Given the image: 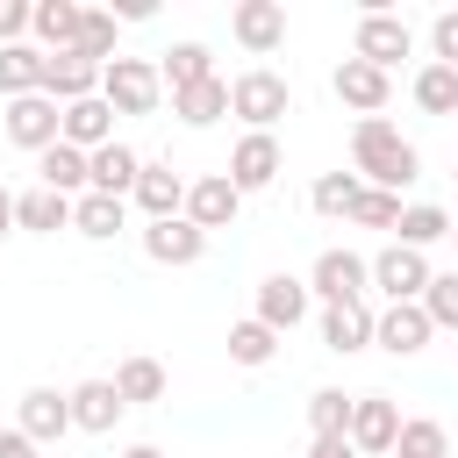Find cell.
<instances>
[{
  "label": "cell",
  "mask_w": 458,
  "mask_h": 458,
  "mask_svg": "<svg viewBox=\"0 0 458 458\" xmlns=\"http://www.w3.org/2000/svg\"><path fill=\"white\" fill-rule=\"evenodd\" d=\"M308 293L329 308V301H365L372 293V258H358V250H322L315 258V272H308Z\"/></svg>",
  "instance_id": "5"
},
{
  "label": "cell",
  "mask_w": 458,
  "mask_h": 458,
  "mask_svg": "<svg viewBox=\"0 0 458 458\" xmlns=\"http://www.w3.org/2000/svg\"><path fill=\"white\" fill-rule=\"evenodd\" d=\"M351 408H358V394L315 386V394H308V429H315V437H351Z\"/></svg>",
  "instance_id": "32"
},
{
  "label": "cell",
  "mask_w": 458,
  "mask_h": 458,
  "mask_svg": "<svg viewBox=\"0 0 458 458\" xmlns=\"http://www.w3.org/2000/svg\"><path fill=\"white\" fill-rule=\"evenodd\" d=\"M351 57H365V64H379V72H394L401 57H415V29H408L401 14H386V7H372V14H358V36H351Z\"/></svg>",
  "instance_id": "4"
},
{
  "label": "cell",
  "mask_w": 458,
  "mask_h": 458,
  "mask_svg": "<svg viewBox=\"0 0 458 458\" xmlns=\"http://www.w3.org/2000/svg\"><path fill=\"white\" fill-rule=\"evenodd\" d=\"M172 114H179L186 129H208V122H222V114H229V79L215 72V79H200V86L172 93Z\"/></svg>",
  "instance_id": "27"
},
{
  "label": "cell",
  "mask_w": 458,
  "mask_h": 458,
  "mask_svg": "<svg viewBox=\"0 0 458 458\" xmlns=\"http://www.w3.org/2000/svg\"><path fill=\"white\" fill-rule=\"evenodd\" d=\"M372 322H379L372 301H329V308H322V344H329L336 358H351V351L372 344Z\"/></svg>",
  "instance_id": "19"
},
{
  "label": "cell",
  "mask_w": 458,
  "mask_h": 458,
  "mask_svg": "<svg viewBox=\"0 0 458 458\" xmlns=\"http://www.w3.org/2000/svg\"><path fill=\"white\" fill-rule=\"evenodd\" d=\"M186 186L193 179H179L165 157H143V179H136V208H143V222H172V215H186Z\"/></svg>",
  "instance_id": "13"
},
{
  "label": "cell",
  "mask_w": 458,
  "mask_h": 458,
  "mask_svg": "<svg viewBox=\"0 0 458 458\" xmlns=\"http://www.w3.org/2000/svg\"><path fill=\"white\" fill-rule=\"evenodd\" d=\"M122 458H165V451H157V444H129Z\"/></svg>",
  "instance_id": "45"
},
{
  "label": "cell",
  "mask_w": 458,
  "mask_h": 458,
  "mask_svg": "<svg viewBox=\"0 0 458 458\" xmlns=\"http://www.w3.org/2000/svg\"><path fill=\"white\" fill-rule=\"evenodd\" d=\"M394 444H401V408L386 394H358V408H351V451L358 458H394Z\"/></svg>",
  "instance_id": "8"
},
{
  "label": "cell",
  "mask_w": 458,
  "mask_h": 458,
  "mask_svg": "<svg viewBox=\"0 0 458 458\" xmlns=\"http://www.w3.org/2000/svg\"><path fill=\"white\" fill-rule=\"evenodd\" d=\"M14 229H29V236H57V229H72V200L50 193V186H29V193H14Z\"/></svg>",
  "instance_id": "25"
},
{
  "label": "cell",
  "mask_w": 458,
  "mask_h": 458,
  "mask_svg": "<svg viewBox=\"0 0 458 458\" xmlns=\"http://www.w3.org/2000/svg\"><path fill=\"white\" fill-rule=\"evenodd\" d=\"M429 50H437V64L458 72V7H444V14L429 21Z\"/></svg>",
  "instance_id": "41"
},
{
  "label": "cell",
  "mask_w": 458,
  "mask_h": 458,
  "mask_svg": "<svg viewBox=\"0 0 458 458\" xmlns=\"http://www.w3.org/2000/svg\"><path fill=\"white\" fill-rule=\"evenodd\" d=\"M444 236H451V215L429 208V200L401 208V222H394V243H408V250H429V243H444Z\"/></svg>",
  "instance_id": "31"
},
{
  "label": "cell",
  "mask_w": 458,
  "mask_h": 458,
  "mask_svg": "<svg viewBox=\"0 0 458 458\" xmlns=\"http://www.w3.org/2000/svg\"><path fill=\"white\" fill-rule=\"evenodd\" d=\"M43 50L36 43H7L0 50V100H29V93H43Z\"/></svg>",
  "instance_id": "26"
},
{
  "label": "cell",
  "mask_w": 458,
  "mask_h": 458,
  "mask_svg": "<svg viewBox=\"0 0 458 458\" xmlns=\"http://www.w3.org/2000/svg\"><path fill=\"white\" fill-rule=\"evenodd\" d=\"M422 315L437 329H458V272H429V293H422Z\"/></svg>",
  "instance_id": "38"
},
{
  "label": "cell",
  "mask_w": 458,
  "mask_h": 458,
  "mask_svg": "<svg viewBox=\"0 0 458 458\" xmlns=\"http://www.w3.org/2000/svg\"><path fill=\"white\" fill-rule=\"evenodd\" d=\"M57 143H72V150H86V157H93V150H107V143H114V107H107L100 93H93V100H72V107H64V136H57Z\"/></svg>",
  "instance_id": "23"
},
{
  "label": "cell",
  "mask_w": 458,
  "mask_h": 458,
  "mask_svg": "<svg viewBox=\"0 0 458 458\" xmlns=\"http://www.w3.org/2000/svg\"><path fill=\"white\" fill-rule=\"evenodd\" d=\"M272 351H279V329H265L258 315L229 322V358H236V365H250V372H258V365H272Z\"/></svg>",
  "instance_id": "33"
},
{
  "label": "cell",
  "mask_w": 458,
  "mask_h": 458,
  "mask_svg": "<svg viewBox=\"0 0 458 458\" xmlns=\"http://www.w3.org/2000/svg\"><path fill=\"white\" fill-rule=\"evenodd\" d=\"M415 107H422V114H458V72L429 57V64L415 72Z\"/></svg>",
  "instance_id": "34"
},
{
  "label": "cell",
  "mask_w": 458,
  "mask_h": 458,
  "mask_svg": "<svg viewBox=\"0 0 458 458\" xmlns=\"http://www.w3.org/2000/svg\"><path fill=\"white\" fill-rule=\"evenodd\" d=\"M114 394H122L129 408L165 401V365H157V358H122V365H114Z\"/></svg>",
  "instance_id": "30"
},
{
  "label": "cell",
  "mask_w": 458,
  "mask_h": 458,
  "mask_svg": "<svg viewBox=\"0 0 458 458\" xmlns=\"http://www.w3.org/2000/svg\"><path fill=\"white\" fill-rule=\"evenodd\" d=\"M358 193H365V179H358V172H322V179H315V193H308V208H315V215H344V222H351V200H358Z\"/></svg>",
  "instance_id": "36"
},
{
  "label": "cell",
  "mask_w": 458,
  "mask_h": 458,
  "mask_svg": "<svg viewBox=\"0 0 458 458\" xmlns=\"http://www.w3.org/2000/svg\"><path fill=\"white\" fill-rule=\"evenodd\" d=\"M308 458H358V451H351V437H315Z\"/></svg>",
  "instance_id": "43"
},
{
  "label": "cell",
  "mask_w": 458,
  "mask_h": 458,
  "mask_svg": "<svg viewBox=\"0 0 458 458\" xmlns=\"http://www.w3.org/2000/svg\"><path fill=\"white\" fill-rule=\"evenodd\" d=\"M29 21H36V0H0V50L29 43Z\"/></svg>",
  "instance_id": "40"
},
{
  "label": "cell",
  "mask_w": 458,
  "mask_h": 458,
  "mask_svg": "<svg viewBox=\"0 0 458 458\" xmlns=\"http://www.w3.org/2000/svg\"><path fill=\"white\" fill-rule=\"evenodd\" d=\"M429 336H437V322L422 315V301H386V308H379V322H372V344H379V351H394V358L429 351Z\"/></svg>",
  "instance_id": "10"
},
{
  "label": "cell",
  "mask_w": 458,
  "mask_h": 458,
  "mask_svg": "<svg viewBox=\"0 0 458 458\" xmlns=\"http://www.w3.org/2000/svg\"><path fill=\"white\" fill-rule=\"evenodd\" d=\"M136 179H143V150H129L122 136H114L107 150H93V193L129 200V193H136Z\"/></svg>",
  "instance_id": "24"
},
{
  "label": "cell",
  "mask_w": 458,
  "mask_h": 458,
  "mask_svg": "<svg viewBox=\"0 0 458 458\" xmlns=\"http://www.w3.org/2000/svg\"><path fill=\"white\" fill-rule=\"evenodd\" d=\"M229 29H236V43H243L250 57H272V50L286 43V7H279V0H243V7L229 14Z\"/></svg>",
  "instance_id": "18"
},
{
  "label": "cell",
  "mask_w": 458,
  "mask_h": 458,
  "mask_svg": "<svg viewBox=\"0 0 458 458\" xmlns=\"http://www.w3.org/2000/svg\"><path fill=\"white\" fill-rule=\"evenodd\" d=\"M372 286H379L386 301H422V293H429V258L408 250V243H386V250L372 258Z\"/></svg>",
  "instance_id": "11"
},
{
  "label": "cell",
  "mask_w": 458,
  "mask_h": 458,
  "mask_svg": "<svg viewBox=\"0 0 458 458\" xmlns=\"http://www.w3.org/2000/svg\"><path fill=\"white\" fill-rule=\"evenodd\" d=\"M79 50H86V57H100V64H114V14L86 7V36H79Z\"/></svg>",
  "instance_id": "39"
},
{
  "label": "cell",
  "mask_w": 458,
  "mask_h": 458,
  "mask_svg": "<svg viewBox=\"0 0 458 458\" xmlns=\"http://www.w3.org/2000/svg\"><path fill=\"white\" fill-rule=\"evenodd\" d=\"M236 215H243V193L229 186V172H208V179L186 186V222L193 229H229Z\"/></svg>",
  "instance_id": "17"
},
{
  "label": "cell",
  "mask_w": 458,
  "mask_h": 458,
  "mask_svg": "<svg viewBox=\"0 0 458 458\" xmlns=\"http://www.w3.org/2000/svg\"><path fill=\"white\" fill-rule=\"evenodd\" d=\"M143 258H150V265H200V258H208V229H193L186 215L143 222Z\"/></svg>",
  "instance_id": "14"
},
{
  "label": "cell",
  "mask_w": 458,
  "mask_h": 458,
  "mask_svg": "<svg viewBox=\"0 0 458 458\" xmlns=\"http://www.w3.org/2000/svg\"><path fill=\"white\" fill-rule=\"evenodd\" d=\"M451 179H458V172H451Z\"/></svg>",
  "instance_id": "47"
},
{
  "label": "cell",
  "mask_w": 458,
  "mask_h": 458,
  "mask_svg": "<svg viewBox=\"0 0 458 458\" xmlns=\"http://www.w3.org/2000/svg\"><path fill=\"white\" fill-rule=\"evenodd\" d=\"M351 222H358V229H394V222H401V193H379V186H365V193L351 200Z\"/></svg>",
  "instance_id": "37"
},
{
  "label": "cell",
  "mask_w": 458,
  "mask_h": 458,
  "mask_svg": "<svg viewBox=\"0 0 458 458\" xmlns=\"http://www.w3.org/2000/svg\"><path fill=\"white\" fill-rule=\"evenodd\" d=\"M351 165H358V179H365V186L401 193V186H415L422 150H415V143H408L386 114H372V122H358V129H351Z\"/></svg>",
  "instance_id": "1"
},
{
  "label": "cell",
  "mask_w": 458,
  "mask_h": 458,
  "mask_svg": "<svg viewBox=\"0 0 458 458\" xmlns=\"http://www.w3.org/2000/svg\"><path fill=\"white\" fill-rule=\"evenodd\" d=\"M36 186H50V193L79 200V193H93V157H86V150H72V143H50V150L36 157Z\"/></svg>",
  "instance_id": "22"
},
{
  "label": "cell",
  "mask_w": 458,
  "mask_h": 458,
  "mask_svg": "<svg viewBox=\"0 0 458 458\" xmlns=\"http://www.w3.org/2000/svg\"><path fill=\"white\" fill-rule=\"evenodd\" d=\"M100 100H107L114 114H157L165 79H157V64H150V57H114V64L100 72Z\"/></svg>",
  "instance_id": "3"
},
{
  "label": "cell",
  "mask_w": 458,
  "mask_h": 458,
  "mask_svg": "<svg viewBox=\"0 0 458 458\" xmlns=\"http://www.w3.org/2000/svg\"><path fill=\"white\" fill-rule=\"evenodd\" d=\"M122 415H129V401L114 394V379H79V386H72V429H86V437H107Z\"/></svg>",
  "instance_id": "20"
},
{
  "label": "cell",
  "mask_w": 458,
  "mask_h": 458,
  "mask_svg": "<svg viewBox=\"0 0 458 458\" xmlns=\"http://www.w3.org/2000/svg\"><path fill=\"white\" fill-rule=\"evenodd\" d=\"M14 429H29L36 444H57V437L72 429V394H57V386H29L21 408H14Z\"/></svg>",
  "instance_id": "21"
},
{
  "label": "cell",
  "mask_w": 458,
  "mask_h": 458,
  "mask_svg": "<svg viewBox=\"0 0 458 458\" xmlns=\"http://www.w3.org/2000/svg\"><path fill=\"white\" fill-rule=\"evenodd\" d=\"M394 458H451V437H444V422H437V415H408V422H401V444H394Z\"/></svg>",
  "instance_id": "35"
},
{
  "label": "cell",
  "mask_w": 458,
  "mask_h": 458,
  "mask_svg": "<svg viewBox=\"0 0 458 458\" xmlns=\"http://www.w3.org/2000/svg\"><path fill=\"white\" fill-rule=\"evenodd\" d=\"M72 229L93 236V243H107L114 229H129V200H114V193H79V200H72Z\"/></svg>",
  "instance_id": "28"
},
{
  "label": "cell",
  "mask_w": 458,
  "mask_h": 458,
  "mask_svg": "<svg viewBox=\"0 0 458 458\" xmlns=\"http://www.w3.org/2000/svg\"><path fill=\"white\" fill-rule=\"evenodd\" d=\"M7 229H14V193L0 186V236H7Z\"/></svg>",
  "instance_id": "44"
},
{
  "label": "cell",
  "mask_w": 458,
  "mask_h": 458,
  "mask_svg": "<svg viewBox=\"0 0 458 458\" xmlns=\"http://www.w3.org/2000/svg\"><path fill=\"white\" fill-rule=\"evenodd\" d=\"M229 114H236V122H250L258 136H272V122H286V114H293V86H286L272 64H250V72H236V79H229Z\"/></svg>",
  "instance_id": "2"
},
{
  "label": "cell",
  "mask_w": 458,
  "mask_h": 458,
  "mask_svg": "<svg viewBox=\"0 0 458 458\" xmlns=\"http://www.w3.org/2000/svg\"><path fill=\"white\" fill-rule=\"evenodd\" d=\"M0 458H36V437L29 429H0Z\"/></svg>",
  "instance_id": "42"
},
{
  "label": "cell",
  "mask_w": 458,
  "mask_h": 458,
  "mask_svg": "<svg viewBox=\"0 0 458 458\" xmlns=\"http://www.w3.org/2000/svg\"><path fill=\"white\" fill-rule=\"evenodd\" d=\"M308 308H315V293H308V279H293V272H272L265 286H258V322L265 329H301L308 322Z\"/></svg>",
  "instance_id": "15"
},
{
  "label": "cell",
  "mask_w": 458,
  "mask_h": 458,
  "mask_svg": "<svg viewBox=\"0 0 458 458\" xmlns=\"http://www.w3.org/2000/svg\"><path fill=\"white\" fill-rule=\"evenodd\" d=\"M79 36H86V7H79V0H36L29 43H36L43 57H64V50H79Z\"/></svg>",
  "instance_id": "12"
},
{
  "label": "cell",
  "mask_w": 458,
  "mask_h": 458,
  "mask_svg": "<svg viewBox=\"0 0 458 458\" xmlns=\"http://www.w3.org/2000/svg\"><path fill=\"white\" fill-rule=\"evenodd\" d=\"M64 136V107L50 100V93H29V100H7V143H21V150H50Z\"/></svg>",
  "instance_id": "9"
},
{
  "label": "cell",
  "mask_w": 458,
  "mask_h": 458,
  "mask_svg": "<svg viewBox=\"0 0 458 458\" xmlns=\"http://www.w3.org/2000/svg\"><path fill=\"white\" fill-rule=\"evenodd\" d=\"M157 79H165L172 93H186V86L215 79V57H208V43H172V50L157 57Z\"/></svg>",
  "instance_id": "29"
},
{
  "label": "cell",
  "mask_w": 458,
  "mask_h": 458,
  "mask_svg": "<svg viewBox=\"0 0 458 458\" xmlns=\"http://www.w3.org/2000/svg\"><path fill=\"white\" fill-rule=\"evenodd\" d=\"M329 86H336V100H344L358 122L386 114V100H394V72H379V64H365V57H344V64L329 72Z\"/></svg>",
  "instance_id": "6"
},
{
  "label": "cell",
  "mask_w": 458,
  "mask_h": 458,
  "mask_svg": "<svg viewBox=\"0 0 458 458\" xmlns=\"http://www.w3.org/2000/svg\"><path fill=\"white\" fill-rule=\"evenodd\" d=\"M100 57H86V50H64V57H50L43 64V93L57 100V107H72V100H93L100 93Z\"/></svg>",
  "instance_id": "16"
},
{
  "label": "cell",
  "mask_w": 458,
  "mask_h": 458,
  "mask_svg": "<svg viewBox=\"0 0 458 458\" xmlns=\"http://www.w3.org/2000/svg\"><path fill=\"white\" fill-rule=\"evenodd\" d=\"M279 172H286V150H279V136H258V129H243V136H236V150H229V186H236V193H265Z\"/></svg>",
  "instance_id": "7"
},
{
  "label": "cell",
  "mask_w": 458,
  "mask_h": 458,
  "mask_svg": "<svg viewBox=\"0 0 458 458\" xmlns=\"http://www.w3.org/2000/svg\"><path fill=\"white\" fill-rule=\"evenodd\" d=\"M451 243H458V222H451Z\"/></svg>",
  "instance_id": "46"
}]
</instances>
